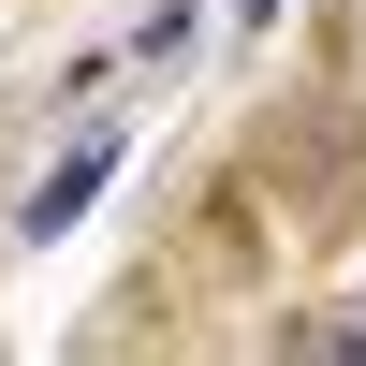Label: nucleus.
<instances>
[{"instance_id":"1","label":"nucleus","mask_w":366,"mask_h":366,"mask_svg":"<svg viewBox=\"0 0 366 366\" xmlns=\"http://www.w3.org/2000/svg\"><path fill=\"white\" fill-rule=\"evenodd\" d=\"M103 176H117V147H103V132H88V147H74V162H59V176H44V191H29V205H15V234H29V249H44V234H74V220H88V191H103Z\"/></svg>"}]
</instances>
